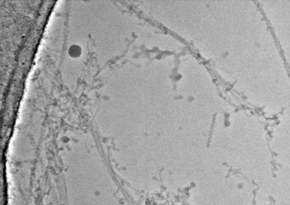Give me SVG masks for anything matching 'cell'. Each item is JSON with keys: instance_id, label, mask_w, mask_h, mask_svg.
I'll return each instance as SVG.
<instances>
[{"instance_id": "6da1fadb", "label": "cell", "mask_w": 290, "mask_h": 205, "mask_svg": "<svg viewBox=\"0 0 290 205\" xmlns=\"http://www.w3.org/2000/svg\"><path fill=\"white\" fill-rule=\"evenodd\" d=\"M81 48L77 45L72 46L69 50L70 55L74 58L78 57L81 54Z\"/></svg>"}]
</instances>
